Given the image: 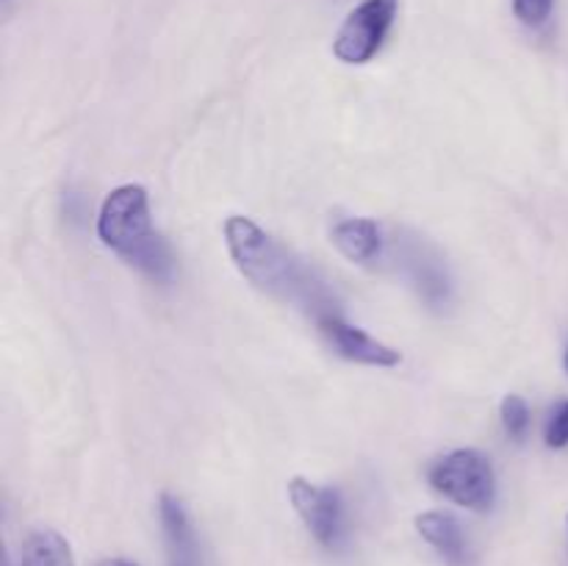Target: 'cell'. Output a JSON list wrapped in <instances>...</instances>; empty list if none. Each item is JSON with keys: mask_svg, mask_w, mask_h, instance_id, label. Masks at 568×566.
Masks as SVG:
<instances>
[{"mask_svg": "<svg viewBox=\"0 0 568 566\" xmlns=\"http://www.w3.org/2000/svg\"><path fill=\"white\" fill-rule=\"evenodd\" d=\"M564 361H566V372H568V347H566V358Z\"/></svg>", "mask_w": 568, "mask_h": 566, "instance_id": "2e32d148", "label": "cell"}, {"mask_svg": "<svg viewBox=\"0 0 568 566\" xmlns=\"http://www.w3.org/2000/svg\"><path fill=\"white\" fill-rule=\"evenodd\" d=\"M20 566H75V558L61 533L50 530V527H37L22 542Z\"/></svg>", "mask_w": 568, "mask_h": 566, "instance_id": "8fae6325", "label": "cell"}, {"mask_svg": "<svg viewBox=\"0 0 568 566\" xmlns=\"http://www.w3.org/2000/svg\"><path fill=\"white\" fill-rule=\"evenodd\" d=\"M544 442L549 449H566L568 447V400H560L547 416V427H544Z\"/></svg>", "mask_w": 568, "mask_h": 566, "instance_id": "4fadbf2b", "label": "cell"}, {"mask_svg": "<svg viewBox=\"0 0 568 566\" xmlns=\"http://www.w3.org/2000/svg\"><path fill=\"white\" fill-rule=\"evenodd\" d=\"M397 264L422 303L433 311H444L453 303V275L444 264L442 253L416 233H403L394 239Z\"/></svg>", "mask_w": 568, "mask_h": 566, "instance_id": "5b68a950", "label": "cell"}, {"mask_svg": "<svg viewBox=\"0 0 568 566\" xmlns=\"http://www.w3.org/2000/svg\"><path fill=\"white\" fill-rule=\"evenodd\" d=\"M499 414H503L505 433H508L514 442H519V444L525 442L527 433H530V422H532L527 400L519 397V394H508V397L503 400V405H499Z\"/></svg>", "mask_w": 568, "mask_h": 566, "instance_id": "7c38bea8", "label": "cell"}, {"mask_svg": "<svg viewBox=\"0 0 568 566\" xmlns=\"http://www.w3.org/2000/svg\"><path fill=\"white\" fill-rule=\"evenodd\" d=\"M316 327H320L322 336L327 338V344H331L342 358L353 361V364L397 366L399 361H403V355H399L397 350L372 338L369 333L361 331V327L349 325L342 314L325 316V320L316 322Z\"/></svg>", "mask_w": 568, "mask_h": 566, "instance_id": "52a82bcc", "label": "cell"}, {"mask_svg": "<svg viewBox=\"0 0 568 566\" xmlns=\"http://www.w3.org/2000/svg\"><path fill=\"white\" fill-rule=\"evenodd\" d=\"M98 566H136V564L128 558H103Z\"/></svg>", "mask_w": 568, "mask_h": 566, "instance_id": "9a60e30c", "label": "cell"}, {"mask_svg": "<svg viewBox=\"0 0 568 566\" xmlns=\"http://www.w3.org/2000/svg\"><path fill=\"white\" fill-rule=\"evenodd\" d=\"M566 536H568V516H566Z\"/></svg>", "mask_w": 568, "mask_h": 566, "instance_id": "e0dca14e", "label": "cell"}, {"mask_svg": "<svg viewBox=\"0 0 568 566\" xmlns=\"http://www.w3.org/2000/svg\"><path fill=\"white\" fill-rule=\"evenodd\" d=\"M98 236L105 247L153 277L170 283L175 277V255L150 222V205L144 186L125 183L103 200L98 214Z\"/></svg>", "mask_w": 568, "mask_h": 566, "instance_id": "7a4b0ae2", "label": "cell"}, {"mask_svg": "<svg viewBox=\"0 0 568 566\" xmlns=\"http://www.w3.org/2000/svg\"><path fill=\"white\" fill-rule=\"evenodd\" d=\"M333 244L344 259L353 264H372L383 253V233L381 225L369 216H347L333 225Z\"/></svg>", "mask_w": 568, "mask_h": 566, "instance_id": "30bf717a", "label": "cell"}, {"mask_svg": "<svg viewBox=\"0 0 568 566\" xmlns=\"http://www.w3.org/2000/svg\"><path fill=\"white\" fill-rule=\"evenodd\" d=\"M427 481L453 499L455 505L477 511H491L494 499H497V475H494V464L486 453L480 449H453L447 455H438L427 469Z\"/></svg>", "mask_w": 568, "mask_h": 566, "instance_id": "3957f363", "label": "cell"}, {"mask_svg": "<svg viewBox=\"0 0 568 566\" xmlns=\"http://www.w3.org/2000/svg\"><path fill=\"white\" fill-rule=\"evenodd\" d=\"M416 530L449 566L469 564V538H466L464 527L453 514H447V511H425V514L416 516Z\"/></svg>", "mask_w": 568, "mask_h": 566, "instance_id": "9c48e42d", "label": "cell"}, {"mask_svg": "<svg viewBox=\"0 0 568 566\" xmlns=\"http://www.w3.org/2000/svg\"><path fill=\"white\" fill-rule=\"evenodd\" d=\"M225 244L239 272L270 297L294 305L314 322L342 314L336 294L316 275L314 266L303 264V259H297L286 244L277 242L250 216H227Z\"/></svg>", "mask_w": 568, "mask_h": 566, "instance_id": "6da1fadb", "label": "cell"}, {"mask_svg": "<svg viewBox=\"0 0 568 566\" xmlns=\"http://www.w3.org/2000/svg\"><path fill=\"white\" fill-rule=\"evenodd\" d=\"M399 0H361L333 39V55L344 64H366L386 42Z\"/></svg>", "mask_w": 568, "mask_h": 566, "instance_id": "277c9868", "label": "cell"}, {"mask_svg": "<svg viewBox=\"0 0 568 566\" xmlns=\"http://www.w3.org/2000/svg\"><path fill=\"white\" fill-rule=\"evenodd\" d=\"M288 499L311 536L325 549H342L347 542V508L338 488L316 486L305 477L288 481Z\"/></svg>", "mask_w": 568, "mask_h": 566, "instance_id": "8992f818", "label": "cell"}, {"mask_svg": "<svg viewBox=\"0 0 568 566\" xmlns=\"http://www.w3.org/2000/svg\"><path fill=\"white\" fill-rule=\"evenodd\" d=\"M159 519H161V533H164L170 566H200L197 536H194L192 519H189L181 499L172 497V494H161Z\"/></svg>", "mask_w": 568, "mask_h": 566, "instance_id": "ba28073f", "label": "cell"}, {"mask_svg": "<svg viewBox=\"0 0 568 566\" xmlns=\"http://www.w3.org/2000/svg\"><path fill=\"white\" fill-rule=\"evenodd\" d=\"M555 0H514V14L521 26L541 28L552 17Z\"/></svg>", "mask_w": 568, "mask_h": 566, "instance_id": "5bb4252c", "label": "cell"}]
</instances>
